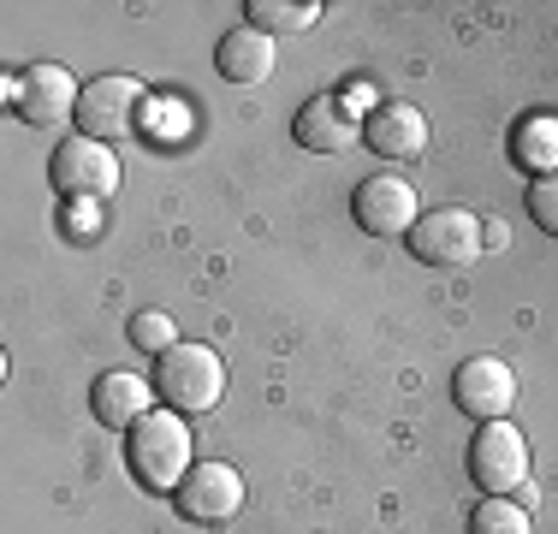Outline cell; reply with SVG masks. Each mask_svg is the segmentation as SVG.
Wrapping results in <instances>:
<instances>
[{
    "label": "cell",
    "mask_w": 558,
    "mask_h": 534,
    "mask_svg": "<svg viewBox=\"0 0 558 534\" xmlns=\"http://www.w3.org/2000/svg\"><path fill=\"white\" fill-rule=\"evenodd\" d=\"M215 65L226 84H262V77H274V36L262 31H226L220 48H215Z\"/></svg>",
    "instance_id": "obj_14"
},
{
    "label": "cell",
    "mask_w": 558,
    "mask_h": 534,
    "mask_svg": "<svg viewBox=\"0 0 558 534\" xmlns=\"http://www.w3.org/2000/svg\"><path fill=\"white\" fill-rule=\"evenodd\" d=\"M131 344L149 351V356H167L172 344H179V327H172V315H161V310H143V315H131Z\"/></svg>",
    "instance_id": "obj_18"
},
{
    "label": "cell",
    "mask_w": 558,
    "mask_h": 534,
    "mask_svg": "<svg viewBox=\"0 0 558 534\" xmlns=\"http://www.w3.org/2000/svg\"><path fill=\"white\" fill-rule=\"evenodd\" d=\"M125 463H131V475H137V487H149V493H179L184 475L196 470V458H191V427H184L179 410H149V416L131 427Z\"/></svg>",
    "instance_id": "obj_1"
},
{
    "label": "cell",
    "mask_w": 558,
    "mask_h": 534,
    "mask_svg": "<svg viewBox=\"0 0 558 534\" xmlns=\"http://www.w3.org/2000/svg\"><path fill=\"white\" fill-rule=\"evenodd\" d=\"M470 534H535V523H529V511L511 499H482L470 517Z\"/></svg>",
    "instance_id": "obj_17"
},
{
    "label": "cell",
    "mask_w": 558,
    "mask_h": 534,
    "mask_svg": "<svg viewBox=\"0 0 558 534\" xmlns=\"http://www.w3.org/2000/svg\"><path fill=\"white\" fill-rule=\"evenodd\" d=\"M470 475L475 487H487V499H511L517 487H529V439L511 422H482V434L470 439Z\"/></svg>",
    "instance_id": "obj_5"
},
{
    "label": "cell",
    "mask_w": 558,
    "mask_h": 534,
    "mask_svg": "<svg viewBox=\"0 0 558 534\" xmlns=\"http://www.w3.org/2000/svg\"><path fill=\"white\" fill-rule=\"evenodd\" d=\"M155 392H161L167 410H179V416H203V410L220 404L226 392V363L215 344H172V351L155 363Z\"/></svg>",
    "instance_id": "obj_2"
},
{
    "label": "cell",
    "mask_w": 558,
    "mask_h": 534,
    "mask_svg": "<svg viewBox=\"0 0 558 534\" xmlns=\"http://www.w3.org/2000/svg\"><path fill=\"white\" fill-rule=\"evenodd\" d=\"M291 137H298L310 155H344V149L363 143V119H356V107L344 96H315V101L298 107Z\"/></svg>",
    "instance_id": "obj_11"
},
{
    "label": "cell",
    "mask_w": 558,
    "mask_h": 534,
    "mask_svg": "<svg viewBox=\"0 0 558 534\" xmlns=\"http://www.w3.org/2000/svg\"><path fill=\"white\" fill-rule=\"evenodd\" d=\"M482 238H487V226L470 208H434L410 226V256L428 267H470L487 250Z\"/></svg>",
    "instance_id": "obj_4"
},
{
    "label": "cell",
    "mask_w": 558,
    "mask_h": 534,
    "mask_svg": "<svg viewBox=\"0 0 558 534\" xmlns=\"http://www.w3.org/2000/svg\"><path fill=\"white\" fill-rule=\"evenodd\" d=\"M511 155L523 160L535 179L558 172V119H547V113L523 119V125H517V137H511Z\"/></svg>",
    "instance_id": "obj_16"
},
{
    "label": "cell",
    "mask_w": 558,
    "mask_h": 534,
    "mask_svg": "<svg viewBox=\"0 0 558 534\" xmlns=\"http://www.w3.org/2000/svg\"><path fill=\"white\" fill-rule=\"evenodd\" d=\"M529 214H535V226L547 238H558V172H547V179L529 184Z\"/></svg>",
    "instance_id": "obj_19"
},
{
    "label": "cell",
    "mask_w": 558,
    "mask_h": 534,
    "mask_svg": "<svg viewBox=\"0 0 558 534\" xmlns=\"http://www.w3.org/2000/svg\"><path fill=\"white\" fill-rule=\"evenodd\" d=\"M244 19L262 36H298L322 19V7L315 0H244Z\"/></svg>",
    "instance_id": "obj_15"
},
{
    "label": "cell",
    "mask_w": 558,
    "mask_h": 534,
    "mask_svg": "<svg viewBox=\"0 0 558 534\" xmlns=\"http://www.w3.org/2000/svg\"><path fill=\"white\" fill-rule=\"evenodd\" d=\"M48 179L72 203H101V196L119 191V155L96 137H65L54 160H48Z\"/></svg>",
    "instance_id": "obj_6"
},
{
    "label": "cell",
    "mask_w": 558,
    "mask_h": 534,
    "mask_svg": "<svg viewBox=\"0 0 558 534\" xmlns=\"http://www.w3.org/2000/svg\"><path fill=\"white\" fill-rule=\"evenodd\" d=\"M143 101H149V89L137 84V77H96V84H84V96H77V137H96V143H119L137 131L143 119Z\"/></svg>",
    "instance_id": "obj_3"
},
{
    "label": "cell",
    "mask_w": 558,
    "mask_h": 534,
    "mask_svg": "<svg viewBox=\"0 0 558 534\" xmlns=\"http://www.w3.org/2000/svg\"><path fill=\"white\" fill-rule=\"evenodd\" d=\"M363 137L380 160H422L428 155V119L410 101H387L363 119Z\"/></svg>",
    "instance_id": "obj_12"
},
{
    "label": "cell",
    "mask_w": 558,
    "mask_h": 534,
    "mask_svg": "<svg viewBox=\"0 0 558 534\" xmlns=\"http://www.w3.org/2000/svg\"><path fill=\"white\" fill-rule=\"evenodd\" d=\"M155 398H161V392H149L137 374L113 368V374H101V380H96V392H89V410H96L101 427H113V434H131V427H137V422L155 410Z\"/></svg>",
    "instance_id": "obj_13"
},
{
    "label": "cell",
    "mask_w": 558,
    "mask_h": 534,
    "mask_svg": "<svg viewBox=\"0 0 558 534\" xmlns=\"http://www.w3.org/2000/svg\"><path fill=\"white\" fill-rule=\"evenodd\" d=\"M451 398H458V410L475 422H505L517 404V374L505 368L499 356H470V363L451 374Z\"/></svg>",
    "instance_id": "obj_10"
},
{
    "label": "cell",
    "mask_w": 558,
    "mask_h": 534,
    "mask_svg": "<svg viewBox=\"0 0 558 534\" xmlns=\"http://www.w3.org/2000/svg\"><path fill=\"white\" fill-rule=\"evenodd\" d=\"M7 96H12V107H19L24 125L43 131V125H60V119H77V96H84V89L72 84L65 65L36 60L24 77H12V84H7Z\"/></svg>",
    "instance_id": "obj_8"
},
{
    "label": "cell",
    "mask_w": 558,
    "mask_h": 534,
    "mask_svg": "<svg viewBox=\"0 0 558 534\" xmlns=\"http://www.w3.org/2000/svg\"><path fill=\"white\" fill-rule=\"evenodd\" d=\"M179 499V517H191V523L215 529V523H232L238 511H244V475L232 470V463H196L191 475H184V487L172 493Z\"/></svg>",
    "instance_id": "obj_9"
},
{
    "label": "cell",
    "mask_w": 558,
    "mask_h": 534,
    "mask_svg": "<svg viewBox=\"0 0 558 534\" xmlns=\"http://www.w3.org/2000/svg\"><path fill=\"white\" fill-rule=\"evenodd\" d=\"M416 203H422V196H416V184H410V179H398V172H375V179L356 184L351 214H356V226H363L368 238H410V226L422 220Z\"/></svg>",
    "instance_id": "obj_7"
}]
</instances>
